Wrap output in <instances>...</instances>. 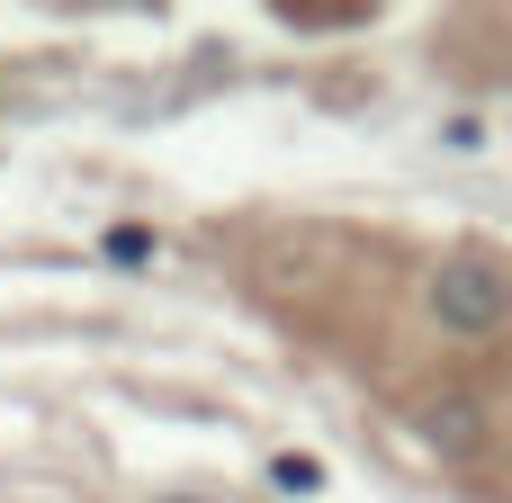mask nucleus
Returning a JSON list of instances; mask_svg holds the SVG:
<instances>
[{
	"instance_id": "20e7f679",
	"label": "nucleus",
	"mask_w": 512,
	"mask_h": 503,
	"mask_svg": "<svg viewBox=\"0 0 512 503\" xmlns=\"http://www.w3.org/2000/svg\"><path fill=\"white\" fill-rule=\"evenodd\" d=\"M108 261H117V270L153 261V234H144V225H117V234H108Z\"/></svg>"
},
{
	"instance_id": "f257e3e1",
	"label": "nucleus",
	"mask_w": 512,
	"mask_h": 503,
	"mask_svg": "<svg viewBox=\"0 0 512 503\" xmlns=\"http://www.w3.org/2000/svg\"><path fill=\"white\" fill-rule=\"evenodd\" d=\"M423 306H432L441 333L495 342V333H512V270L495 261V252H450V261L423 279Z\"/></svg>"
},
{
	"instance_id": "7ed1b4c3",
	"label": "nucleus",
	"mask_w": 512,
	"mask_h": 503,
	"mask_svg": "<svg viewBox=\"0 0 512 503\" xmlns=\"http://www.w3.org/2000/svg\"><path fill=\"white\" fill-rule=\"evenodd\" d=\"M432 441H450V450H468L477 441V423H468V405L450 396V405H432Z\"/></svg>"
},
{
	"instance_id": "f03ea898",
	"label": "nucleus",
	"mask_w": 512,
	"mask_h": 503,
	"mask_svg": "<svg viewBox=\"0 0 512 503\" xmlns=\"http://www.w3.org/2000/svg\"><path fill=\"white\" fill-rule=\"evenodd\" d=\"M270 486L279 495H315L324 486V459H270Z\"/></svg>"
}]
</instances>
